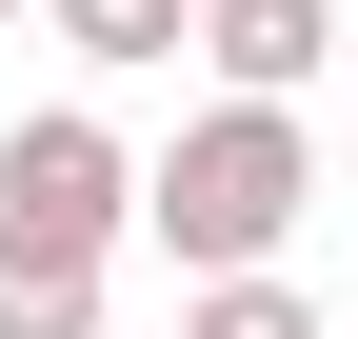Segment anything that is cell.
<instances>
[{"label": "cell", "mask_w": 358, "mask_h": 339, "mask_svg": "<svg viewBox=\"0 0 358 339\" xmlns=\"http://www.w3.org/2000/svg\"><path fill=\"white\" fill-rule=\"evenodd\" d=\"M299 200H319L299 100H199V120L140 160V220H159V260H179V279H279Z\"/></svg>", "instance_id": "1"}, {"label": "cell", "mask_w": 358, "mask_h": 339, "mask_svg": "<svg viewBox=\"0 0 358 339\" xmlns=\"http://www.w3.org/2000/svg\"><path fill=\"white\" fill-rule=\"evenodd\" d=\"M120 220H140V160H120V120H80V100L0 120V240H60V260H120Z\"/></svg>", "instance_id": "2"}, {"label": "cell", "mask_w": 358, "mask_h": 339, "mask_svg": "<svg viewBox=\"0 0 358 339\" xmlns=\"http://www.w3.org/2000/svg\"><path fill=\"white\" fill-rule=\"evenodd\" d=\"M199 60H219V100H299L338 60V0H199Z\"/></svg>", "instance_id": "3"}, {"label": "cell", "mask_w": 358, "mask_h": 339, "mask_svg": "<svg viewBox=\"0 0 358 339\" xmlns=\"http://www.w3.org/2000/svg\"><path fill=\"white\" fill-rule=\"evenodd\" d=\"M40 40H60V60H179V40H199V0H40Z\"/></svg>", "instance_id": "4"}, {"label": "cell", "mask_w": 358, "mask_h": 339, "mask_svg": "<svg viewBox=\"0 0 358 339\" xmlns=\"http://www.w3.org/2000/svg\"><path fill=\"white\" fill-rule=\"evenodd\" d=\"M0 339H100V260H60V240H0Z\"/></svg>", "instance_id": "5"}, {"label": "cell", "mask_w": 358, "mask_h": 339, "mask_svg": "<svg viewBox=\"0 0 358 339\" xmlns=\"http://www.w3.org/2000/svg\"><path fill=\"white\" fill-rule=\"evenodd\" d=\"M179 339H319V300H299V279H199Z\"/></svg>", "instance_id": "6"}, {"label": "cell", "mask_w": 358, "mask_h": 339, "mask_svg": "<svg viewBox=\"0 0 358 339\" xmlns=\"http://www.w3.org/2000/svg\"><path fill=\"white\" fill-rule=\"evenodd\" d=\"M0 20H40V0H0Z\"/></svg>", "instance_id": "7"}]
</instances>
